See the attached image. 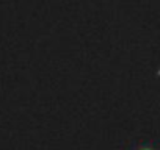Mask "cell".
Masks as SVG:
<instances>
[{"instance_id":"cell-1","label":"cell","mask_w":160,"mask_h":150,"mask_svg":"<svg viewBox=\"0 0 160 150\" xmlns=\"http://www.w3.org/2000/svg\"><path fill=\"white\" fill-rule=\"evenodd\" d=\"M138 150H154V148H152L151 145H143V147H140Z\"/></svg>"}]
</instances>
